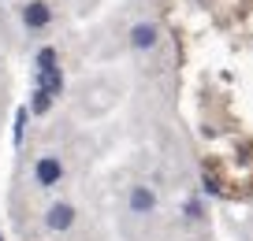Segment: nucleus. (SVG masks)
Masks as SVG:
<instances>
[{
    "mask_svg": "<svg viewBox=\"0 0 253 241\" xmlns=\"http://www.w3.org/2000/svg\"><path fill=\"white\" fill-rule=\"evenodd\" d=\"M63 86V78H60V67H56V52L52 48H41L38 52V89H45L48 97H56Z\"/></svg>",
    "mask_w": 253,
    "mask_h": 241,
    "instance_id": "1",
    "label": "nucleus"
},
{
    "mask_svg": "<svg viewBox=\"0 0 253 241\" xmlns=\"http://www.w3.org/2000/svg\"><path fill=\"white\" fill-rule=\"evenodd\" d=\"M34 174H38L41 186H56V182L63 178V167H60V160H52V156H41L38 167H34Z\"/></svg>",
    "mask_w": 253,
    "mask_h": 241,
    "instance_id": "2",
    "label": "nucleus"
},
{
    "mask_svg": "<svg viewBox=\"0 0 253 241\" xmlns=\"http://www.w3.org/2000/svg\"><path fill=\"white\" fill-rule=\"evenodd\" d=\"M48 19H52V11H48V4H41V0H34V4L23 8V23L30 26V30H41Z\"/></svg>",
    "mask_w": 253,
    "mask_h": 241,
    "instance_id": "3",
    "label": "nucleus"
},
{
    "mask_svg": "<svg viewBox=\"0 0 253 241\" xmlns=\"http://www.w3.org/2000/svg\"><path fill=\"white\" fill-rule=\"evenodd\" d=\"M45 223L52 226V230H67V226L75 223V208H71V204H52L48 215H45Z\"/></svg>",
    "mask_w": 253,
    "mask_h": 241,
    "instance_id": "4",
    "label": "nucleus"
},
{
    "mask_svg": "<svg viewBox=\"0 0 253 241\" xmlns=\"http://www.w3.org/2000/svg\"><path fill=\"white\" fill-rule=\"evenodd\" d=\"M153 204H157V201H153V193L145 186H138L134 193H130V208H134V211H149Z\"/></svg>",
    "mask_w": 253,
    "mask_h": 241,
    "instance_id": "5",
    "label": "nucleus"
},
{
    "mask_svg": "<svg viewBox=\"0 0 253 241\" xmlns=\"http://www.w3.org/2000/svg\"><path fill=\"white\" fill-rule=\"evenodd\" d=\"M130 41H134L138 48H149L153 41H157V30H153V26H134V30H130Z\"/></svg>",
    "mask_w": 253,
    "mask_h": 241,
    "instance_id": "6",
    "label": "nucleus"
},
{
    "mask_svg": "<svg viewBox=\"0 0 253 241\" xmlns=\"http://www.w3.org/2000/svg\"><path fill=\"white\" fill-rule=\"evenodd\" d=\"M48 104H52V97H48L45 89H34V104H30V108L38 111V115H45V111H48Z\"/></svg>",
    "mask_w": 253,
    "mask_h": 241,
    "instance_id": "7",
    "label": "nucleus"
},
{
    "mask_svg": "<svg viewBox=\"0 0 253 241\" xmlns=\"http://www.w3.org/2000/svg\"><path fill=\"white\" fill-rule=\"evenodd\" d=\"M23 126H26V111L15 115V141H23Z\"/></svg>",
    "mask_w": 253,
    "mask_h": 241,
    "instance_id": "8",
    "label": "nucleus"
}]
</instances>
